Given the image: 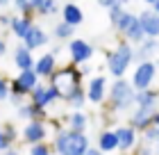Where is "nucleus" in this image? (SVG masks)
<instances>
[{
	"label": "nucleus",
	"mask_w": 159,
	"mask_h": 155,
	"mask_svg": "<svg viewBox=\"0 0 159 155\" xmlns=\"http://www.w3.org/2000/svg\"><path fill=\"white\" fill-rule=\"evenodd\" d=\"M30 89H37V71H23L18 75V80L14 82V91L18 96L30 91Z\"/></svg>",
	"instance_id": "6"
},
{
	"label": "nucleus",
	"mask_w": 159,
	"mask_h": 155,
	"mask_svg": "<svg viewBox=\"0 0 159 155\" xmlns=\"http://www.w3.org/2000/svg\"><path fill=\"white\" fill-rule=\"evenodd\" d=\"M70 53H73V60L75 62H84L91 57V46L84 41H73L70 43Z\"/></svg>",
	"instance_id": "10"
},
{
	"label": "nucleus",
	"mask_w": 159,
	"mask_h": 155,
	"mask_svg": "<svg viewBox=\"0 0 159 155\" xmlns=\"http://www.w3.org/2000/svg\"><path fill=\"white\" fill-rule=\"evenodd\" d=\"M5 155H16V151H5Z\"/></svg>",
	"instance_id": "34"
},
{
	"label": "nucleus",
	"mask_w": 159,
	"mask_h": 155,
	"mask_svg": "<svg viewBox=\"0 0 159 155\" xmlns=\"http://www.w3.org/2000/svg\"><path fill=\"white\" fill-rule=\"evenodd\" d=\"M98 142H100V148H102V151H114V148H118V137H116V132H102Z\"/></svg>",
	"instance_id": "15"
},
{
	"label": "nucleus",
	"mask_w": 159,
	"mask_h": 155,
	"mask_svg": "<svg viewBox=\"0 0 159 155\" xmlns=\"http://www.w3.org/2000/svg\"><path fill=\"white\" fill-rule=\"evenodd\" d=\"M11 27H14V32H16L18 36H23V39H25V36L30 34V30H32V25H30V21H27V18H16V21L11 23Z\"/></svg>",
	"instance_id": "19"
},
{
	"label": "nucleus",
	"mask_w": 159,
	"mask_h": 155,
	"mask_svg": "<svg viewBox=\"0 0 159 155\" xmlns=\"http://www.w3.org/2000/svg\"><path fill=\"white\" fill-rule=\"evenodd\" d=\"M43 41H46V34H43L41 30H37V27H32V30H30V34L25 36L27 50H30V48H37V46H41Z\"/></svg>",
	"instance_id": "16"
},
{
	"label": "nucleus",
	"mask_w": 159,
	"mask_h": 155,
	"mask_svg": "<svg viewBox=\"0 0 159 155\" xmlns=\"http://www.w3.org/2000/svg\"><path fill=\"white\" fill-rule=\"evenodd\" d=\"M70 103H73V105L75 107H80V105H82V100H84V94H82V89H80V87H77V89H75V94L73 96H70V98H68Z\"/></svg>",
	"instance_id": "25"
},
{
	"label": "nucleus",
	"mask_w": 159,
	"mask_h": 155,
	"mask_svg": "<svg viewBox=\"0 0 159 155\" xmlns=\"http://www.w3.org/2000/svg\"><path fill=\"white\" fill-rule=\"evenodd\" d=\"M86 155H102V153H100L98 148H91V151H89V153H86Z\"/></svg>",
	"instance_id": "32"
},
{
	"label": "nucleus",
	"mask_w": 159,
	"mask_h": 155,
	"mask_svg": "<svg viewBox=\"0 0 159 155\" xmlns=\"http://www.w3.org/2000/svg\"><path fill=\"white\" fill-rule=\"evenodd\" d=\"M111 98H114V103H116L120 109H125V107H129V105H132V103L136 100V96H134L132 89H129V85H127V82L118 80V82L114 85V89H111Z\"/></svg>",
	"instance_id": "4"
},
{
	"label": "nucleus",
	"mask_w": 159,
	"mask_h": 155,
	"mask_svg": "<svg viewBox=\"0 0 159 155\" xmlns=\"http://www.w3.org/2000/svg\"><path fill=\"white\" fill-rule=\"evenodd\" d=\"M32 98H34V105L37 107H46L48 103H52L57 98V91L52 89V87H37V89L32 91Z\"/></svg>",
	"instance_id": "8"
},
{
	"label": "nucleus",
	"mask_w": 159,
	"mask_h": 155,
	"mask_svg": "<svg viewBox=\"0 0 159 155\" xmlns=\"http://www.w3.org/2000/svg\"><path fill=\"white\" fill-rule=\"evenodd\" d=\"M118 2H125V0H118Z\"/></svg>",
	"instance_id": "37"
},
{
	"label": "nucleus",
	"mask_w": 159,
	"mask_h": 155,
	"mask_svg": "<svg viewBox=\"0 0 159 155\" xmlns=\"http://www.w3.org/2000/svg\"><path fill=\"white\" fill-rule=\"evenodd\" d=\"M52 66H55V57L52 55H43L39 64H37V73L39 75H48V73H52Z\"/></svg>",
	"instance_id": "18"
},
{
	"label": "nucleus",
	"mask_w": 159,
	"mask_h": 155,
	"mask_svg": "<svg viewBox=\"0 0 159 155\" xmlns=\"http://www.w3.org/2000/svg\"><path fill=\"white\" fill-rule=\"evenodd\" d=\"M64 21H66L68 25L82 23V12H80L75 5H66V7H64Z\"/></svg>",
	"instance_id": "14"
},
{
	"label": "nucleus",
	"mask_w": 159,
	"mask_h": 155,
	"mask_svg": "<svg viewBox=\"0 0 159 155\" xmlns=\"http://www.w3.org/2000/svg\"><path fill=\"white\" fill-rule=\"evenodd\" d=\"M46 137V125L39 123V121H32L27 123V128L23 130V139L30 144H41V139Z\"/></svg>",
	"instance_id": "7"
},
{
	"label": "nucleus",
	"mask_w": 159,
	"mask_h": 155,
	"mask_svg": "<svg viewBox=\"0 0 159 155\" xmlns=\"http://www.w3.org/2000/svg\"><path fill=\"white\" fill-rule=\"evenodd\" d=\"M0 50H2V43H0Z\"/></svg>",
	"instance_id": "38"
},
{
	"label": "nucleus",
	"mask_w": 159,
	"mask_h": 155,
	"mask_svg": "<svg viewBox=\"0 0 159 155\" xmlns=\"http://www.w3.org/2000/svg\"><path fill=\"white\" fill-rule=\"evenodd\" d=\"M57 153L59 155H86L89 153V142L82 132L66 130L57 135Z\"/></svg>",
	"instance_id": "1"
},
{
	"label": "nucleus",
	"mask_w": 159,
	"mask_h": 155,
	"mask_svg": "<svg viewBox=\"0 0 159 155\" xmlns=\"http://www.w3.org/2000/svg\"><path fill=\"white\" fill-rule=\"evenodd\" d=\"M105 96V78H96L91 82V89H89V98L93 103H100Z\"/></svg>",
	"instance_id": "13"
},
{
	"label": "nucleus",
	"mask_w": 159,
	"mask_h": 155,
	"mask_svg": "<svg viewBox=\"0 0 159 155\" xmlns=\"http://www.w3.org/2000/svg\"><path fill=\"white\" fill-rule=\"evenodd\" d=\"M155 9H157V14H159V0H157V2H155Z\"/></svg>",
	"instance_id": "35"
},
{
	"label": "nucleus",
	"mask_w": 159,
	"mask_h": 155,
	"mask_svg": "<svg viewBox=\"0 0 159 155\" xmlns=\"http://www.w3.org/2000/svg\"><path fill=\"white\" fill-rule=\"evenodd\" d=\"M41 9H43V12H52V0H43V2H41Z\"/></svg>",
	"instance_id": "28"
},
{
	"label": "nucleus",
	"mask_w": 159,
	"mask_h": 155,
	"mask_svg": "<svg viewBox=\"0 0 159 155\" xmlns=\"http://www.w3.org/2000/svg\"><path fill=\"white\" fill-rule=\"evenodd\" d=\"M116 137H118V148H129L134 146V130L132 128H118L116 130Z\"/></svg>",
	"instance_id": "12"
},
{
	"label": "nucleus",
	"mask_w": 159,
	"mask_h": 155,
	"mask_svg": "<svg viewBox=\"0 0 159 155\" xmlns=\"http://www.w3.org/2000/svg\"><path fill=\"white\" fill-rule=\"evenodd\" d=\"M139 21H141L143 30H146V34H150V36L159 34V16H155V14H143Z\"/></svg>",
	"instance_id": "11"
},
{
	"label": "nucleus",
	"mask_w": 159,
	"mask_h": 155,
	"mask_svg": "<svg viewBox=\"0 0 159 155\" xmlns=\"http://www.w3.org/2000/svg\"><path fill=\"white\" fill-rule=\"evenodd\" d=\"M129 60H132V50H129L127 46H120L116 53L109 57V69H111V73H114L116 78H120L123 73H125Z\"/></svg>",
	"instance_id": "3"
},
{
	"label": "nucleus",
	"mask_w": 159,
	"mask_h": 155,
	"mask_svg": "<svg viewBox=\"0 0 159 155\" xmlns=\"http://www.w3.org/2000/svg\"><path fill=\"white\" fill-rule=\"evenodd\" d=\"M152 119H155V109L152 107H139L132 116V123L136 128H148V125H152Z\"/></svg>",
	"instance_id": "9"
},
{
	"label": "nucleus",
	"mask_w": 159,
	"mask_h": 155,
	"mask_svg": "<svg viewBox=\"0 0 159 155\" xmlns=\"http://www.w3.org/2000/svg\"><path fill=\"white\" fill-rule=\"evenodd\" d=\"M7 98V85H5V80H0V100Z\"/></svg>",
	"instance_id": "29"
},
{
	"label": "nucleus",
	"mask_w": 159,
	"mask_h": 155,
	"mask_svg": "<svg viewBox=\"0 0 159 155\" xmlns=\"http://www.w3.org/2000/svg\"><path fill=\"white\" fill-rule=\"evenodd\" d=\"M146 2H157V0H146Z\"/></svg>",
	"instance_id": "36"
},
{
	"label": "nucleus",
	"mask_w": 159,
	"mask_h": 155,
	"mask_svg": "<svg viewBox=\"0 0 159 155\" xmlns=\"http://www.w3.org/2000/svg\"><path fill=\"white\" fill-rule=\"evenodd\" d=\"M30 2H32V5H39V7H41V2H43V0H30Z\"/></svg>",
	"instance_id": "33"
},
{
	"label": "nucleus",
	"mask_w": 159,
	"mask_h": 155,
	"mask_svg": "<svg viewBox=\"0 0 159 155\" xmlns=\"http://www.w3.org/2000/svg\"><path fill=\"white\" fill-rule=\"evenodd\" d=\"M132 21H134V16H129V14H120V18L116 21V25L120 27V30H127V27L132 25Z\"/></svg>",
	"instance_id": "24"
},
{
	"label": "nucleus",
	"mask_w": 159,
	"mask_h": 155,
	"mask_svg": "<svg viewBox=\"0 0 159 155\" xmlns=\"http://www.w3.org/2000/svg\"><path fill=\"white\" fill-rule=\"evenodd\" d=\"M136 103H139V107H152L155 105V91H141V94H136Z\"/></svg>",
	"instance_id": "20"
},
{
	"label": "nucleus",
	"mask_w": 159,
	"mask_h": 155,
	"mask_svg": "<svg viewBox=\"0 0 159 155\" xmlns=\"http://www.w3.org/2000/svg\"><path fill=\"white\" fill-rule=\"evenodd\" d=\"M77 80H80V73H75L73 69H64L52 78V89L64 98H70L77 89Z\"/></svg>",
	"instance_id": "2"
},
{
	"label": "nucleus",
	"mask_w": 159,
	"mask_h": 155,
	"mask_svg": "<svg viewBox=\"0 0 159 155\" xmlns=\"http://www.w3.org/2000/svg\"><path fill=\"white\" fill-rule=\"evenodd\" d=\"M16 64H18L23 71H30V66H32V55H30V50H27V48H18V50H16Z\"/></svg>",
	"instance_id": "17"
},
{
	"label": "nucleus",
	"mask_w": 159,
	"mask_h": 155,
	"mask_svg": "<svg viewBox=\"0 0 159 155\" xmlns=\"http://www.w3.org/2000/svg\"><path fill=\"white\" fill-rule=\"evenodd\" d=\"M57 36H61V39L70 36V25H68V23H61V25H57Z\"/></svg>",
	"instance_id": "27"
},
{
	"label": "nucleus",
	"mask_w": 159,
	"mask_h": 155,
	"mask_svg": "<svg viewBox=\"0 0 159 155\" xmlns=\"http://www.w3.org/2000/svg\"><path fill=\"white\" fill-rule=\"evenodd\" d=\"M70 125H73V130L75 132H82L84 130V125H86V116L84 114H73V116H70Z\"/></svg>",
	"instance_id": "23"
},
{
	"label": "nucleus",
	"mask_w": 159,
	"mask_h": 155,
	"mask_svg": "<svg viewBox=\"0 0 159 155\" xmlns=\"http://www.w3.org/2000/svg\"><path fill=\"white\" fill-rule=\"evenodd\" d=\"M16 5L20 7V9H30V5H32V2H30V0H16Z\"/></svg>",
	"instance_id": "30"
},
{
	"label": "nucleus",
	"mask_w": 159,
	"mask_h": 155,
	"mask_svg": "<svg viewBox=\"0 0 159 155\" xmlns=\"http://www.w3.org/2000/svg\"><path fill=\"white\" fill-rule=\"evenodd\" d=\"M27 155H50V151H48V146L37 144V146H32V148H30V153H27Z\"/></svg>",
	"instance_id": "26"
},
{
	"label": "nucleus",
	"mask_w": 159,
	"mask_h": 155,
	"mask_svg": "<svg viewBox=\"0 0 159 155\" xmlns=\"http://www.w3.org/2000/svg\"><path fill=\"white\" fill-rule=\"evenodd\" d=\"M100 5H105V7H114V5H116V0H100Z\"/></svg>",
	"instance_id": "31"
},
{
	"label": "nucleus",
	"mask_w": 159,
	"mask_h": 155,
	"mask_svg": "<svg viewBox=\"0 0 159 155\" xmlns=\"http://www.w3.org/2000/svg\"><path fill=\"white\" fill-rule=\"evenodd\" d=\"M143 32H146V30H143L141 21H136V18L132 21V25L127 27V34L132 36V39H136V41H139V39H143Z\"/></svg>",
	"instance_id": "21"
},
{
	"label": "nucleus",
	"mask_w": 159,
	"mask_h": 155,
	"mask_svg": "<svg viewBox=\"0 0 159 155\" xmlns=\"http://www.w3.org/2000/svg\"><path fill=\"white\" fill-rule=\"evenodd\" d=\"M11 139H14V130H0V151H9Z\"/></svg>",
	"instance_id": "22"
},
{
	"label": "nucleus",
	"mask_w": 159,
	"mask_h": 155,
	"mask_svg": "<svg viewBox=\"0 0 159 155\" xmlns=\"http://www.w3.org/2000/svg\"><path fill=\"white\" fill-rule=\"evenodd\" d=\"M152 78H155V64H150V62L141 64L139 69H136V73H134V87L146 91V87L150 85V80H152Z\"/></svg>",
	"instance_id": "5"
}]
</instances>
